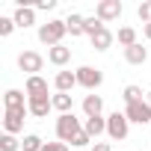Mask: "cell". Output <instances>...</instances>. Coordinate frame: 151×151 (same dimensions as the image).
Segmentation results:
<instances>
[{
    "mask_svg": "<svg viewBox=\"0 0 151 151\" xmlns=\"http://www.w3.org/2000/svg\"><path fill=\"white\" fill-rule=\"evenodd\" d=\"M124 59L130 62V65H142L145 59H148V50L136 42V45H130V47H124Z\"/></svg>",
    "mask_w": 151,
    "mask_h": 151,
    "instance_id": "17",
    "label": "cell"
},
{
    "mask_svg": "<svg viewBox=\"0 0 151 151\" xmlns=\"http://www.w3.org/2000/svg\"><path fill=\"white\" fill-rule=\"evenodd\" d=\"M12 21H15L18 27H24V30H27V27H33V24H36V9H33V6H18V9H15V15H12Z\"/></svg>",
    "mask_w": 151,
    "mask_h": 151,
    "instance_id": "12",
    "label": "cell"
},
{
    "mask_svg": "<svg viewBox=\"0 0 151 151\" xmlns=\"http://www.w3.org/2000/svg\"><path fill=\"white\" fill-rule=\"evenodd\" d=\"M80 130H83V124H80V119L74 116V113H65V116L56 119V139L65 142V145H68L74 136H77Z\"/></svg>",
    "mask_w": 151,
    "mask_h": 151,
    "instance_id": "2",
    "label": "cell"
},
{
    "mask_svg": "<svg viewBox=\"0 0 151 151\" xmlns=\"http://www.w3.org/2000/svg\"><path fill=\"white\" fill-rule=\"evenodd\" d=\"M124 116H127V122H133V124H151V104H148V101L127 104V107H124Z\"/></svg>",
    "mask_w": 151,
    "mask_h": 151,
    "instance_id": "6",
    "label": "cell"
},
{
    "mask_svg": "<svg viewBox=\"0 0 151 151\" xmlns=\"http://www.w3.org/2000/svg\"><path fill=\"white\" fill-rule=\"evenodd\" d=\"M92 151H110V145H107V142H95V148H92Z\"/></svg>",
    "mask_w": 151,
    "mask_h": 151,
    "instance_id": "31",
    "label": "cell"
},
{
    "mask_svg": "<svg viewBox=\"0 0 151 151\" xmlns=\"http://www.w3.org/2000/svg\"><path fill=\"white\" fill-rule=\"evenodd\" d=\"M95 15L107 24V21H116L122 15V0H98V6H95Z\"/></svg>",
    "mask_w": 151,
    "mask_h": 151,
    "instance_id": "8",
    "label": "cell"
},
{
    "mask_svg": "<svg viewBox=\"0 0 151 151\" xmlns=\"http://www.w3.org/2000/svg\"><path fill=\"white\" fill-rule=\"evenodd\" d=\"M21 148H24V151H42V148H45V142H42V136H39V133H27V136L21 139Z\"/></svg>",
    "mask_w": 151,
    "mask_h": 151,
    "instance_id": "22",
    "label": "cell"
},
{
    "mask_svg": "<svg viewBox=\"0 0 151 151\" xmlns=\"http://www.w3.org/2000/svg\"><path fill=\"white\" fill-rule=\"evenodd\" d=\"M89 142H92V136H89L86 130H80L77 136H74V139H71V145H77V148H80V145H89Z\"/></svg>",
    "mask_w": 151,
    "mask_h": 151,
    "instance_id": "27",
    "label": "cell"
},
{
    "mask_svg": "<svg viewBox=\"0 0 151 151\" xmlns=\"http://www.w3.org/2000/svg\"><path fill=\"white\" fill-rule=\"evenodd\" d=\"M101 110H104V98H101V95H86V98H83V113H86V119L101 116Z\"/></svg>",
    "mask_w": 151,
    "mask_h": 151,
    "instance_id": "14",
    "label": "cell"
},
{
    "mask_svg": "<svg viewBox=\"0 0 151 151\" xmlns=\"http://www.w3.org/2000/svg\"><path fill=\"white\" fill-rule=\"evenodd\" d=\"M42 151H68V145H65V142H45Z\"/></svg>",
    "mask_w": 151,
    "mask_h": 151,
    "instance_id": "29",
    "label": "cell"
},
{
    "mask_svg": "<svg viewBox=\"0 0 151 151\" xmlns=\"http://www.w3.org/2000/svg\"><path fill=\"white\" fill-rule=\"evenodd\" d=\"M27 110H30L33 119H45L53 110V101L50 98H27Z\"/></svg>",
    "mask_w": 151,
    "mask_h": 151,
    "instance_id": "9",
    "label": "cell"
},
{
    "mask_svg": "<svg viewBox=\"0 0 151 151\" xmlns=\"http://www.w3.org/2000/svg\"><path fill=\"white\" fill-rule=\"evenodd\" d=\"M136 12H139V18H142L145 24H151V3H139V9H136Z\"/></svg>",
    "mask_w": 151,
    "mask_h": 151,
    "instance_id": "28",
    "label": "cell"
},
{
    "mask_svg": "<svg viewBox=\"0 0 151 151\" xmlns=\"http://www.w3.org/2000/svg\"><path fill=\"white\" fill-rule=\"evenodd\" d=\"M116 39H119V45H124V47H130V45H136V30H133V27H122Z\"/></svg>",
    "mask_w": 151,
    "mask_h": 151,
    "instance_id": "23",
    "label": "cell"
},
{
    "mask_svg": "<svg viewBox=\"0 0 151 151\" xmlns=\"http://www.w3.org/2000/svg\"><path fill=\"white\" fill-rule=\"evenodd\" d=\"M53 86H56V92H68L71 95V89L77 86V74H74V71H59L53 77Z\"/></svg>",
    "mask_w": 151,
    "mask_h": 151,
    "instance_id": "11",
    "label": "cell"
},
{
    "mask_svg": "<svg viewBox=\"0 0 151 151\" xmlns=\"http://www.w3.org/2000/svg\"><path fill=\"white\" fill-rule=\"evenodd\" d=\"M68 33V27H65V21H47V24H42L39 27V42L42 45H47V47H56V45H62V36Z\"/></svg>",
    "mask_w": 151,
    "mask_h": 151,
    "instance_id": "1",
    "label": "cell"
},
{
    "mask_svg": "<svg viewBox=\"0 0 151 151\" xmlns=\"http://www.w3.org/2000/svg\"><path fill=\"white\" fill-rule=\"evenodd\" d=\"M50 101H53V110H59V116L71 113V95H68V92H56Z\"/></svg>",
    "mask_w": 151,
    "mask_h": 151,
    "instance_id": "20",
    "label": "cell"
},
{
    "mask_svg": "<svg viewBox=\"0 0 151 151\" xmlns=\"http://www.w3.org/2000/svg\"><path fill=\"white\" fill-rule=\"evenodd\" d=\"M47 59L53 62V65H65L68 59H71V47H65V45H56V47H47Z\"/></svg>",
    "mask_w": 151,
    "mask_h": 151,
    "instance_id": "16",
    "label": "cell"
},
{
    "mask_svg": "<svg viewBox=\"0 0 151 151\" xmlns=\"http://www.w3.org/2000/svg\"><path fill=\"white\" fill-rule=\"evenodd\" d=\"M145 101H148V104H151V92H148V98H145Z\"/></svg>",
    "mask_w": 151,
    "mask_h": 151,
    "instance_id": "33",
    "label": "cell"
},
{
    "mask_svg": "<svg viewBox=\"0 0 151 151\" xmlns=\"http://www.w3.org/2000/svg\"><path fill=\"white\" fill-rule=\"evenodd\" d=\"M101 30H104V21H101L98 15H89V18L83 21V33H86L89 39H92L95 33H101Z\"/></svg>",
    "mask_w": 151,
    "mask_h": 151,
    "instance_id": "21",
    "label": "cell"
},
{
    "mask_svg": "<svg viewBox=\"0 0 151 151\" xmlns=\"http://www.w3.org/2000/svg\"><path fill=\"white\" fill-rule=\"evenodd\" d=\"M21 148V142L12 136V133H3V136H0V151H18Z\"/></svg>",
    "mask_w": 151,
    "mask_h": 151,
    "instance_id": "25",
    "label": "cell"
},
{
    "mask_svg": "<svg viewBox=\"0 0 151 151\" xmlns=\"http://www.w3.org/2000/svg\"><path fill=\"white\" fill-rule=\"evenodd\" d=\"M27 98H47V80L45 77H39V74H36V77H27Z\"/></svg>",
    "mask_w": 151,
    "mask_h": 151,
    "instance_id": "10",
    "label": "cell"
},
{
    "mask_svg": "<svg viewBox=\"0 0 151 151\" xmlns=\"http://www.w3.org/2000/svg\"><path fill=\"white\" fill-rule=\"evenodd\" d=\"M27 116H30V110H6V113H3V130H6V133H12V136H15V133H21V130H24V119H27Z\"/></svg>",
    "mask_w": 151,
    "mask_h": 151,
    "instance_id": "7",
    "label": "cell"
},
{
    "mask_svg": "<svg viewBox=\"0 0 151 151\" xmlns=\"http://www.w3.org/2000/svg\"><path fill=\"white\" fill-rule=\"evenodd\" d=\"M145 39L151 42V24H145Z\"/></svg>",
    "mask_w": 151,
    "mask_h": 151,
    "instance_id": "32",
    "label": "cell"
},
{
    "mask_svg": "<svg viewBox=\"0 0 151 151\" xmlns=\"http://www.w3.org/2000/svg\"><path fill=\"white\" fill-rule=\"evenodd\" d=\"M36 9H56V0H39V3H36Z\"/></svg>",
    "mask_w": 151,
    "mask_h": 151,
    "instance_id": "30",
    "label": "cell"
},
{
    "mask_svg": "<svg viewBox=\"0 0 151 151\" xmlns=\"http://www.w3.org/2000/svg\"><path fill=\"white\" fill-rule=\"evenodd\" d=\"M122 98H124V104H136V101H145V98H142V89H139V86H133V83H130V86H124Z\"/></svg>",
    "mask_w": 151,
    "mask_h": 151,
    "instance_id": "24",
    "label": "cell"
},
{
    "mask_svg": "<svg viewBox=\"0 0 151 151\" xmlns=\"http://www.w3.org/2000/svg\"><path fill=\"white\" fill-rule=\"evenodd\" d=\"M74 74H77V86H83V89H89V92H95V89L104 83V71H98V68H92V65H80Z\"/></svg>",
    "mask_w": 151,
    "mask_h": 151,
    "instance_id": "3",
    "label": "cell"
},
{
    "mask_svg": "<svg viewBox=\"0 0 151 151\" xmlns=\"http://www.w3.org/2000/svg\"><path fill=\"white\" fill-rule=\"evenodd\" d=\"M127 130H130V122H127V116L124 113H110L107 116V136L110 139H124L127 136Z\"/></svg>",
    "mask_w": 151,
    "mask_h": 151,
    "instance_id": "4",
    "label": "cell"
},
{
    "mask_svg": "<svg viewBox=\"0 0 151 151\" xmlns=\"http://www.w3.org/2000/svg\"><path fill=\"white\" fill-rule=\"evenodd\" d=\"M83 130L92 136V139H98L101 133H107V119L104 116H95V119H86L83 122Z\"/></svg>",
    "mask_w": 151,
    "mask_h": 151,
    "instance_id": "15",
    "label": "cell"
},
{
    "mask_svg": "<svg viewBox=\"0 0 151 151\" xmlns=\"http://www.w3.org/2000/svg\"><path fill=\"white\" fill-rule=\"evenodd\" d=\"M3 107H6V110H27L24 92H21V89H9V92L3 95Z\"/></svg>",
    "mask_w": 151,
    "mask_h": 151,
    "instance_id": "13",
    "label": "cell"
},
{
    "mask_svg": "<svg viewBox=\"0 0 151 151\" xmlns=\"http://www.w3.org/2000/svg\"><path fill=\"white\" fill-rule=\"evenodd\" d=\"M113 39H116V36H113V33L104 27V30H101V33H95L89 42H92V47H95V50H107V47L113 45Z\"/></svg>",
    "mask_w": 151,
    "mask_h": 151,
    "instance_id": "18",
    "label": "cell"
},
{
    "mask_svg": "<svg viewBox=\"0 0 151 151\" xmlns=\"http://www.w3.org/2000/svg\"><path fill=\"white\" fill-rule=\"evenodd\" d=\"M15 27H18V24H15L12 18H0V36H3V39H6V36H12V30H15Z\"/></svg>",
    "mask_w": 151,
    "mask_h": 151,
    "instance_id": "26",
    "label": "cell"
},
{
    "mask_svg": "<svg viewBox=\"0 0 151 151\" xmlns=\"http://www.w3.org/2000/svg\"><path fill=\"white\" fill-rule=\"evenodd\" d=\"M42 65H45L42 53H36V50H21L18 53V68L27 71V77H36V74L42 71Z\"/></svg>",
    "mask_w": 151,
    "mask_h": 151,
    "instance_id": "5",
    "label": "cell"
},
{
    "mask_svg": "<svg viewBox=\"0 0 151 151\" xmlns=\"http://www.w3.org/2000/svg\"><path fill=\"white\" fill-rule=\"evenodd\" d=\"M83 21H86V18L77 15V12H71V15L65 18V27H68V33H71L74 39H77V36H86V33H83Z\"/></svg>",
    "mask_w": 151,
    "mask_h": 151,
    "instance_id": "19",
    "label": "cell"
}]
</instances>
